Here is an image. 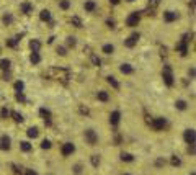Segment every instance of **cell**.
<instances>
[{"instance_id": "1", "label": "cell", "mask_w": 196, "mask_h": 175, "mask_svg": "<svg viewBox=\"0 0 196 175\" xmlns=\"http://www.w3.org/2000/svg\"><path fill=\"white\" fill-rule=\"evenodd\" d=\"M82 141H83V144H85L87 147H90V149L98 147L100 142H101V134H100V131H98L97 128L87 126V128H83V131H82Z\"/></svg>"}, {"instance_id": "2", "label": "cell", "mask_w": 196, "mask_h": 175, "mask_svg": "<svg viewBox=\"0 0 196 175\" xmlns=\"http://www.w3.org/2000/svg\"><path fill=\"white\" fill-rule=\"evenodd\" d=\"M56 38H51V39H49V43L51 44H54V46H52V49H54V54H56V57H59V59H69V56H71V49H69L67 46H65L64 43H56Z\"/></svg>"}, {"instance_id": "3", "label": "cell", "mask_w": 196, "mask_h": 175, "mask_svg": "<svg viewBox=\"0 0 196 175\" xmlns=\"http://www.w3.org/2000/svg\"><path fill=\"white\" fill-rule=\"evenodd\" d=\"M95 100L101 105H108L113 100V95H111L110 89H97L95 90Z\"/></svg>"}, {"instance_id": "4", "label": "cell", "mask_w": 196, "mask_h": 175, "mask_svg": "<svg viewBox=\"0 0 196 175\" xmlns=\"http://www.w3.org/2000/svg\"><path fill=\"white\" fill-rule=\"evenodd\" d=\"M13 149V139L10 134L2 133L0 134V152H12Z\"/></svg>"}, {"instance_id": "5", "label": "cell", "mask_w": 196, "mask_h": 175, "mask_svg": "<svg viewBox=\"0 0 196 175\" xmlns=\"http://www.w3.org/2000/svg\"><path fill=\"white\" fill-rule=\"evenodd\" d=\"M82 8L87 15H95L98 10H100V5H98V0H83Z\"/></svg>"}, {"instance_id": "6", "label": "cell", "mask_w": 196, "mask_h": 175, "mask_svg": "<svg viewBox=\"0 0 196 175\" xmlns=\"http://www.w3.org/2000/svg\"><path fill=\"white\" fill-rule=\"evenodd\" d=\"M100 54L105 56V57H111V56L116 54V44L111 43V41H105L100 46Z\"/></svg>"}, {"instance_id": "7", "label": "cell", "mask_w": 196, "mask_h": 175, "mask_svg": "<svg viewBox=\"0 0 196 175\" xmlns=\"http://www.w3.org/2000/svg\"><path fill=\"white\" fill-rule=\"evenodd\" d=\"M139 39H141V34H139L137 31H132V33L129 34V36L126 38L124 41H122V46H124L126 49H132V48L137 46Z\"/></svg>"}, {"instance_id": "8", "label": "cell", "mask_w": 196, "mask_h": 175, "mask_svg": "<svg viewBox=\"0 0 196 175\" xmlns=\"http://www.w3.org/2000/svg\"><path fill=\"white\" fill-rule=\"evenodd\" d=\"M183 141H185V144H186V147L196 144V133H195L193 126H191V128H186L183 131Z\"/></svg>"}, {"instance_id": "9", "label": "cell", "mask_w": 196, "mask_h": 175, "mask_svg": "<svg viewBox=\"0 0 196 175\" xmlns=\"http://www.w3.org/2000/svg\"><path fill=\"white\" fill-rule=\"evenodd\" d=\"M71 172L72 175H85L87 174V165L83 160H75L71 165Z\"/></svg>"}, {"instance_id": "10", "label": "cell", "mask_w": 196, "mask_h": 175, "mask_svg": "<svg viewBox=\"0 0 196 175\" xmlns=\"http://www.w3.org/2000/svg\"><path fill=\"white\" fill-rule=\"evenodd\" d=\"M18 149H20V152H23V154H31L34 150V144H33V141L31 139H22V141H18Z\"/></svg>"}, {"instance_id": "11", "label": "cell", "mask_w": 196, "mask_h": 175, "mask_svg": "<svg viewBox=\"0 0 196 175\" xmlns=\"http://www.w3.org/2000/svg\"><path fill=\"white\" fill-rule=\"evenodd\" d=\"M173 106L177 111H181V113H185V111L190 110V101L186 98H181V97H178V98H175L173 101Z\"/></svg>"}, {"instance_id": "12", "label": "cell", "mask_w": 196, "mask_h": 175, "mask_svg": "<svg viewBox=\"0 0 196 175\" xmlns=\"http://www.w3.org/2000/svg\"><path fill=\"white\" fill-rule=\"evenodd\" d=\"M38 18H39L41 23L51 25V23H52V12H51L49 8H41L39 13H38Z\"/></svg>"}, {"instance_id": "13", "label": "cell", "mask_w": 196, "mask_h": 175, "mask_svg": "<svg viewBox=\"0 0 196 175\" xmlns=\"http://www.w3.org/2000/svg\"><path fill=\"white\" fill-rule=\"evenodd\" d=\"M33 10H34V5L30 0H23V2L20 3V13H22V15L30 16V15H33Z\"/></svg>"}, {"instance_id": "14", "label": "cell", "mask_w": 196, "mask_h": 175, "mask_svg": "<svg viewBox=\"0 0 196 175\" xmlns=\"http://www.w3.org/2000/svg\"><path fill=\"white\" fill-rule=\"evenodd\" d=\"M118 69H120V74L124 75V77H129V75H132L136 72V67L131 64V62H121Z\"/></svg>"}, {"instance_id": "15", "label": "cell", "mask_w": 196, "mask_h": 175, "mask_svg": "<svg viewBox=\"0 0 196 175\" xmlns=\"http://www.w3.org/2000/svg\"><path fill=\"white\" fill-rule=\"evenodd\" d=\"M177 20H180V13L175 10H167L163 12V22L165 23H175Z\"/></svg>"}, {"instance_id": "16", "label": "cell", "mask_w": 196, "mask_h": 175, "mask_svg": "<svg viewBox=\"0 0 196 175\" xmlns=\"http://www.w3.org/2000/svg\"><path fill=\"white\" fill-rule=\"evenodd\" d=\"M139 20H141V15H139V12H132V13H129V16L126 18V26H129V28L137 26Z\"/></svg>"}, {"instance_id": "17", "label": "cell", "mask_w": 196, "mask_h": 175, "mask_svg": "<svg viewBox=\"0 0 196 175\" xmlns=\"http://www.w3.org/2000/svg\"><path fill=\"white\" fill-rule=\"evenodd\" d=\"M2 25L3 26H12L13 23H15V13L12 12H3L2 13Z\"/></svg>"}, {"instance_id": "18", "label": "cell", "mask_w": 196, "mask_h": 175, "mask_svg": "<svg viewBox=\"0 0 196 175\" xmlns=\"http://www.w3.org/2000/svg\"><path fill=\"white\" fill-rule=\"evenodd\" d=\"M74 152H75V144H74V142H64V144H62L61 154L64 157H71Z\"/></svg>"}, {"instance_id": "19", "label": "cell", "mask_w": 196, "mask_h": 175, "mask_svg": "<svg viewBox=\"0 0 196 175\" xmlns=\"http://www.w3.org/2000/svg\"><path fill=\"white\" fill-rule=\"evenodd\" d=\"M162 77H163V80H165V83L169 87L173 85V74H172V67H170V66H165V67H163Z\"/></svg>"}, {"instance_id": "20", "label": "cell", "mask_w": 196, "mask_h": 175, "mask_svg": "<svg viewBox=\"0 0 196 175\" xmlns=\"http://www.w3.org/2000/svg\"><path fill=\"white\" fill-rule=\"evenodd\" d=\"M28 46H30V52H41V49H43V43H41L38 38H33V39H30Z\"/></svg>"}, {"instance_id": "21", "label": "cell", "mask_w": 196, "mask_h": 175, "mask_svg": "<svg viewBox=\"0 0 196 175\" xmlns=\"http://www.w3.org/2000/svg\"><path fill=\"white\" fill-rule=\"evenodd\" d=\"M39 134H41V131H39V128H38V126H30V128L26 129V138L31 139V141L38 139V138H39Z\"/></svg>"}, {"instance_id": "22", "label": "cell", "mask_w": 196, "mask_h": 175, "mask_svg": "<svg viewBox=\"0 0 196 175\" xmlns=\"http://www.w3.org/2000/svg\"><path fill=\"white\" fill-rule=\"evenodd\" d=\"M62 43H64L71 51H74V49L77 48V36H74V34H67V36L64 38V41H62Z\"/></svg>"}, {"instance_id": "23", "label": "cell", "mask_w": 196, "mask_h": 175, "mask_svg": "<svg viewBox=\"0 0 196 175\" xmlns=\"http://www.w3.org/2000/svg\"><path fill=\"white\" fill-rule=\"evenodd\" d=\"M57 8L61 10V12H64V13L71 12V8H72V0H57Z\"/></svg>"}, {"instance_id": "24", "label": "cell", "mask_w": 196, "mask_h": 175, "mask_svg": "<svg viewBox=\"0 0 196 175\" xmlns=\"http://www.w3.org/2000/svg\"><path fill=\"white\" fill-rule=\"evenodd\" d=\"M10 69H12V59L0 57V71L2 72H10Z\"/></svg>"}, {"instance_id": "25", "label": "cell", "mask_w": 196, "mask_h": 175, "mask_svg": "<svg viewBox=\"0 0 196 175\" xmlns=\"http://www.w3.org/2000/svg\"><path fill=\"white\" fill-rule=\"evenodd\" d=\"M43 57H41V52H30V62L31 66H39Z\"/></svg>"}, {"instance_id": "26", "label": "cell", "mask_w": 196, "mask_h": 175, "mask_svg": "<svg viewBox=\"0 0 196 175\" xmlns=\"http://www.w3.org/2000/svg\"><path fill=\"white\" fill-rule=\"evenodd\" d=\"M106 83L111 87L113 90H120V82H118V79L114 75H108L106 77Z\"/></svg>"}, {"instance_id": "27", "label": "cell", "mask_w": 196, "mask_h": 175, "mask_svg": "<svg viewBox=\"0 0 196 175\" xmlns=\"http://www.w3.org/2000/svg\"><path fill=\"white\" fill-rule=\"evenodd\" d=\"M88 162H90V165H92L93 169H97V167L100 165L101 159H100V156H98V154H92V156L88 157Z\"/></svg>"}, {"instance_id": "28", "label": "cell", "mask_w": 196, "mask_h": 175, "mask_svg": "<svg viewBox=\"0 0 196 175\" xmlns=\"http://www.w3.org/2000/svg\"><path fill=\"white\" fill-rule=\"evenodd\" d=\"M120 116H121L120 111H113V113L110 115V123L111 124H118L120 123Z\"/></svg>"}, {"instance_id": "29", "label": "cell", "mask_w": 196, "mask_h": 175, "mask_svg": "<svg viewBox=\"0 0 196 175\" xmlns=\"http://www.w3.org/2000/svg\"><path fill=\"white\" fill-rule=\"evenodd\" d=\"M121 160L122 162H134V156L129 152H121Z\"/></svg>"}, {"instance_id": "30", "label": "cell", "mask_w": 196, "mask_h": 175, "mask_svg": "<svg viewBox=\"0 0 196 175\" xmlns=\"http://www.w3.org/2000/svg\"><path fill=\"white\" fill-rule=\"evenodd\" d=\"M39 147L41 149H51L52 147V142H51V139H48V138H44L43 141H41V144H39Z\"/></svg>"}, {"instance_id": "31", "label": "cell", "mask_w": 196, "mask_h": 175, "mask_svg": "<svg viewBox=\"0 0 196 175\" xmlns=\"http://www.w3.org/2000/svg\"><path fill=\"white\" fill-rule=\"evenodd\" d=\"M71 23H74V25H75V28H82V20H80L79 16H75V15H74L72 18H71Z\"/></svg>"}, {"instance_id": "32", "label": "cell", "mask_w": 196, "mask_h": 175, "mask_svg": "<svg viewBox=\"0 0 196 175\" xmlns=\"http://www.w3.org/2000/svg\"><path fill=\"white\" fill-rule=\"evenodd\" d=\"M172 165H173V167H180L181 165V160L178 159L177 156H173V157H172Z\"/></svg>"}, {"instance_id": "33", "label": "cell", "mask_w": 196, "mask_h": 175, "mask_svg": "<svg viewBox=\"0 0 196 175\" xmlns=\"http://www.w3.org/2000/svg\"><path fill=\"white\" fill-rule=\"evenodd\" d=\"M12 116H13V120H15V121H20V123L23 121V116H22L20 113H16V111H13V113H12Z\"/></svg>"}, {"instance_id": "34", "label": "cell", "mask_w": 196, "mask_h": 175, "mask_svg": "<svg viewBox=\"0 0 196 175\" xmlns=\"http://www.w3.org/2000/svg\"><path fill=\"white\" fill-rule=\"evenodd\" d=\"M160 3V0H149V8H155Z\"/></svg>"}, {"instance_id": "35", "label": "cell", "mask_w": 196, "mask_h": 175, "mask_svg": "<svg viewBox=\"0 0 196 175\" xmlns=\"http://www.w3.org/2000/svg\"><path fill=\"white\" fill-rule=\"evenodd\" d=\"M23 175H38V174L34 172V170H30V169H26V170L23 172Z\"/></svg>"}, {"instance_id": "36", "label": "cell", "mask_w": 196, "mask_h": 175, "mask_svg": "<svg viewBox=\"0 0 196 175\" xmlns=\"http://www.w3.org/2000/svg\"><path fill=\"white\" fill-rule=\"evenodd\" d=\"M15 87H16V90H18V92H22V90H23V82H16Z\"/></svg>"}, {"instance_id": "37", "label": "cell", "mask_w": 196, "mask_h": 175, "mask_svg": "<svg viewBox=\"0 0 196 175\" xmlns=\"http://www.w3.org/2000/svg\"><path fill=\"white\" fill-rule=\"evenodd\" d=\"M108 2H110L111 5H120V3H121V0H108Z\"/></svg>"}, {"instance_id": "38", "label": "cell", "mask_w": 196, "mask_h": 175, "mask_svg": "<svg viewBox=\"0 0 196 175\" xmlns=\"http://www.w3.org/2000/svg\"><path fill=\"white\" fill-rule=\"evenodd\" d=\"M121 2H124V3H129V5H131V3H134L136 0H121Z\"/></svg>"}, {"instance_id": "39", "label": "cell", "mask_w": 196, "mask_h": 175, "mask_svg": "<svg viewBox=\"0 0 196 175\" xmlns=\"http://www.w3.org/2000/svg\"><path fill=\"white\" fill-rule=\"evenodd\" d=\"M188 175H196V172H195V169H191L190 172H188Z\"/></svg>"}, {"instance_id": "40", "label": "cell", "mask_w": 196, "mask_h": 175, "mask_svg": "<svg viewBox=\"0 0 196 175\" xmlns=\"http://www.w3.org/2000/svg\"><path fill=\"white\" fill-rule=\"evenodd\" d=\"M121 175H132V174H129V172H124V174H121Z\"/></svg>"}, {"instance_id": "41", "label": "cell", "mask_w": 196, "mask_h": 175, "mask_svg": "<svg viewBox=\"0 0 196 175\" xmlns=\"http://www.w3.org/2000/svg\"><path fill=\"white\" fill-rule=\"evenodd\" d=\"M0 56H2V48H0Z\"/></svg>"}, {"instance_id": "42", "label": "cell", "mask_w": 196, "mask_h": 175, "mask_svg": "<svg viewBox=\"0 0 196 175\" xmlns=\"http://www.w3.org/2000/svg\"><path fill=\"white\" fill-rule=\"evenodd\" d=\"M56 2H57V0H56Z\"/></svg>"}]
</instances>
